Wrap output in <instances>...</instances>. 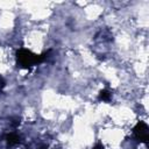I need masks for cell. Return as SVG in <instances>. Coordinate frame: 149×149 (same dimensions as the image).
<instances>
[{"label":"cell","instance_id":"3957f363","mask_svg":"<svg viewBox=\"0 0 149 149\" xmlns=\"http://www.w3.org/2000/svg\"><path fill=\"white\" fill-rule=\"evenodd\" d=\"M7 142H8L9 146H14V144L19 143V136H17L16 134L12 133V134H9V135L7 136Z\"/></svg>","mask_w":149,"mask_h":149},{"label":"cell","instance_id":"6da1fadb","mask_svg":"<svg viewBox=\"0 0 149 149\" xmlns=\"http://www.w3.org/2000/svg\"><path fill=\"white\" fill-rule=\"evenodd\" d=\"M47 58V54L43 55H36L34 52H31L28 49H20L16 52V59H17V64L21 68H30L34 66L41 62H43Z\"/></svg>","mask_w":149,"mask_h":149},{"label":"cell","instance_id":"7a4b0ae2","mask_svg":"<svg viewBox=\"0 0 149 149\" xmlns=\"http://www.w3.org/2000/svg\"><path fill=\"white\" fill-rule=\"evenodd\" d=\"M134 136L139 142L142 143H148L149 140V132H148V126L143 121H139L136 126L134 127Z\"/></svg>","mask_w":149,"mask_h":149},{"label":"cell","instance_id":"277c9868","mask_svg":"<svg viewBox=\"0 0 149 149\" xmlns=\"http://www.w3.org/2000/svg\"><path fill=\"white\" fill-rule=\"evenodd\" d=\"M109 99H111V93H109L107 90H102V91H100V93H99V100L108 101Z\"/></svg>","mask_w":149,"mask_h":149},{"label":"cell","instance_id":"5b68a950","mask_svg":"<svg viewBox=\"0 0 149 149\" xmlns=\"http://www.w3.org/2000/svg\"><path fill=\"white\" fill-rule=\"evenodd\" d=\"M93 149H104V146H102L101 143H97V146H95Z\"/></svg>","mask_w":149,"mask_h":149}]
</instances>
